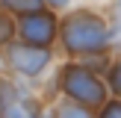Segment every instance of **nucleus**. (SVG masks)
<instances>
[{
	"label": "nucleus",
	"mask_w": 121,
	"mask_h": 118,
	"mask_svg": "<svg viewBox=\"0 0 121 118\" xmlns=\"http://www.w3.org/2000/svg\"><path fill=\"white\" fill-rule=\"evenodd\" d=\"M56 47L65 59H77V62L95 53H112L106 15L92 6H74V9L62 12Z\"/></svg>",
	"instance_id": "f257e3e1"
},
{
	"label": "nucleus",
	"mask_w": 121,
	"mask_h": 118,
	"mask_svg": "<svg viewBox=\"0 0 121 118\" xmlns=\"http://www.w3.org/2000/svg\"><path fill=\"white\" fill-rule=\"evenodd\" d=\"M50 88L56 92L53 97H68V100H74L80 106H89L95 112L112 97L104 74L86 68L77 59H65L50 71Z\"/></svg>",
	"instance_id": "f03ea898"
},
{
	"label": "nucleus",
	"mask_w": 121,
	"mask_h": 118,
	"mask_svg": "<svg viewBox=\"0 0 121 118\" xmlns=\"http://www.w3.org/2000/svg\"><path fill=\"white\" fill-rule=\"evenodd\" d=\"M0 65L18 80H44L56 65V47H33L24 41H9L0 47Z\"/></svg>",
	"instance_id": "7ed1b4c3"
},
{
	"label": "nucleus",
	"mask_w": 121,
	"mask_h": 118,
	"mask_svg": "<svg viewBox=\"0 0 121 118\" xmlns=\"http://www.w3.org/2000/svg\"><path fill=\"white\" fill-rule=\"evenodd\" d=\"M59 38V15L53 9H41L18 18V41L33 47H56Z\"/></svg>",
	"instance_id": "20e7f679"
},
{
	"label": "nucleus",
	"mask_w": 121,
	"mask_h": 118,
	"mask_svg": "<svg viewBox=\"0 0 121 118\" xmlns=\"http://www.w3.org/2000/svg\"><path fill=\"white\" fill-rule=\"evenodd\" d=\"M0 118H47V103L33 94H21Z\"/></svg>",
	"instance_id": "39448f33"
},
{
	"label": "nucleus",
	"mask_w": 121,
	"mask_h": 118,
	"mask_svg": "<svg viewBox=\"0 0 121 118\" xmlns=\"http://www.w3.org/2000/svg\"><path fill=\"white\" fill-rule=\"evenodd\" d=\"M47 118H98V112L74 103L68 97H53L47 100Z\"/></svg>",
	"instance_id": "423d86ee"
},
{
	"label": "nucleus",
	"mask_w": 121,
	"mask_h": 118,
	"mask_svg": "<svg viewBox=\"0 0 121 118\" xmlns=\"http://www.w3.org/2000/svg\"><path fill=\"white\" fill-rule=\"evenodd\" d=\"M104 15H106V24H109V50L121 53V0H112Z\"/></svg>",
	"instance_id": "0eeeda50"
},
{
	"label": "nucleus",
	"mask_w": 121,
	"mask_h": 118,
	"mask_svg": "<svg viewBox=\"0 0 121 118\" xmlns=\"http://www.w3.org/2000/svg\"><path fill=\"white\" fill-rule=\"evenodd\" d=\"M41 9H44L41 0H0V12L12 15L15 21L24 15H33V12H41Z\"/></svg>",
	"instance_id": "6e6552de"
},
{
	"label": "nucleus",
	"mask_w": 121,
	"mask_h": 118,
	"mask_svg": "<svg viewBox=\"0 0 121 118\" xmlns=\"http://www.w3.org/2000/svg\"><path fill=\"white\" fill-rule=\"evenodd\" d=\"M104 80H106V86H109V94H112V97H121V53L112 56V62H109V68H106Z\"/></svg>",
	"instance_id": "1a4fd4ad"
},
{
	"label": "nucleus",
	"mask_w": 121,
	"mask_h": 118,
	"mask_svg": "<svg viewBox=\"0 0 121 118\" xmlns=\"http://www.w3.org/2000/svg\"><path fill=\"white\" fill-rule=\"evenodd\" d=\"M15 38H18V21L6 12H0V47H6Z\"/></svg>",
	"instance_id": "9d476101"
},
{
	"label": "nucleus",
	"mask_w": 121,
	"mask_h": 118,
	"mask_svg": "<svg viewBox=\"0 0 121 118\" xmlns=\"http://www.w3.org/2000/svg\"><path fill=\"white\" fill-rule=\"evenodd\" d=\"M98 118H121V97H109L98 109Z\"/></svg>",
	"instance_id": "9b49d317"
},
{
	"label": "nucleus",
	"mask_w": 121,
	"mask_h": 118,
	"mask_svg": "<svg viewBox=\"0 0 121 118\" xmlns=\"http://www.w3.org/2000/svg\"><path fill=\"white\" fill-rule=\"evenodd\" d=\"M41 3H44V9H53L56 15H62V12L74 9V0H41Z\"/></svg>",
	"instance_id": "f8f14e48"
}]
</instances>
